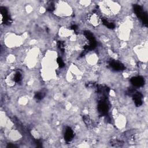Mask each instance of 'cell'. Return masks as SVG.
Returning a JSON list of instances; mask_svg holds the SVG:
<instances>
[{"label":"cell","mask_w":148,"mask_h":148,"mask_svg":"<svg viewBox=\"0 0 148 148\" xmlns=\"http://www.w3.org/2000/svg\"><path fill=\"white\" fill-rule=\"evenodd\" d=\"M54 13L59 17H68L72 14V9L66 2L59 1L55 7Z\"/></svg>","instance_id":"1"},{"label":"cell","mask_w":148,"mask_h":148,"mask_svg":"<svg viewBox=\"0 0 148 148\" xmlns=\"http://www.w3.org/2000/svg\"><path fill=\"white\" fill-rule=\"evenodd\" d=\"M126 119L123 115H119L116 117L115 125L119 129H122L125 127Z\"/></svg>","instance_id":"2"}]
</instances>
